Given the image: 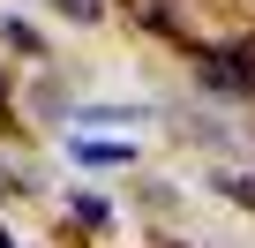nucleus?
<instances>
[{
  "label": "nucleus",
  "instance_id": "1",
  "mask_svg": "<svg viewBox=\"0 0 255 248\" xmlns=\"http://www.w3.org/2000/svg\"><path fill=\"white\" fill-rule=\"evenodd\" d=\"M195 83L218 90V98H255V38H233V45L203 53L195 60Z\"/></svg>",
  "mask_w": 255,
  "mask_h": 248
},
{
  "label": "nucleus",
  "instance_id": "2",
  "mask_svg": "<svg viewBox=\"0 0 255 248\" xmlns=\"http://www.w3.org/2000/svg\"><path fill=\"white\" fill-rule=\"evenodd\" d=\"M68 158L75 166H98V173H113V166H135V143H128V136H68Z\"/></svg>",
  "mask_w": 255,
  "mask_h": 248
},
{
  "label": "nucleus",
  "instance_id": "3",
  "mask_svg": "<svg viewBox=\"0 0 255 248\" xmlns=\"http://www.w3.org/2000/svg\"><path fill=\"white\" fill-rule=\"evenodd\" d=\"M90 136H105V128H135V120H150V105H83L75 113Z\"/></svg>",
  "mask_w": 255,
  "mask_h": 248
},
{
  "label": "nucleus",
  "instance_id": "4",
  "mask_svg": "<svg viewBox=\"0 0 255 248\" xmlns=\"http://www.w3.org/2000/svg\"><path fill=\"white\" fill-rule=\"evenodd\" d=\"M0 45L23 53V60H45V38H38V23H30V15H0Z\"/></svg>",
  "mask_w": 255,
  "mask_h": 248
},
{
  "label": "nucleus",
  "instance_id": "5",
  "mask_svg": "<svg viewBox=\"0 0 255 248\" xmlns=\"http://www.w3.org/2000/svg\"><path fill=\"white\" fill-rule=\"evenodd\" d=\"M68 218H75L83 233H105V226H113V203H105L98 188H75V196H68Z\"/></svg>",
  "mask_w": 255,
  "mask_h": 248
},
{
  "label": "nucleus",
  "instance_id": "6",
  "mask_svg": "<svg viewBox=\"0 0 255 248\" xmlns=\"http://www.w3.org/2000/svg\"><path fill=\"white\" fill-rule=\"evenodd\" d=\"M210 188H218V196H233V203H248V211H255V181H248V173H218V181H210Z\"/></svg>",
  "mask_w": 255,
  "mask_h": 248
},
{
  "label": "nucleus",
  "instance_id": "7",
  "mask_svg": "<svg viewBox=\"0 0 255 248\" xmlns=\"http://www.w3.org/2000/svg\"><path fill=\"white\" fill-rule=\"evenodd\" d=\"M53 8H60L68 23H98V15H105V0H53Z\"/></svg>",
  "mask_w": 255,
  "mask_h": 248
},
{
  "label": "nucleus",
  "instance_id": "8",
  "mask_svg": "<svg viewBox=\"0 0 255 248\" xmlns=\"http://www.w3.org/2000/svg\"><path fill=\"white\" fill-rule=\"evenodd\" d=\"M0 120H8V75H0Z\"/></svg>",
  "mask_w": 255,
  "mask_h": 248
},
{
  "label": "nucleus",
  "instance_id": "9",
  "mask_svg": "<svg viewBox=\"0 0 255 248\" xmlns=\"http://www.w3.org/2000/svg\"><path fill=\"white\" fill-rule=\"evenodd\" d=\"M0 248H23V241H15V233H8V226H0Z\"/></svg>",
  "mask_w": 255,
  "mask_h": 248
}]
</instances>
